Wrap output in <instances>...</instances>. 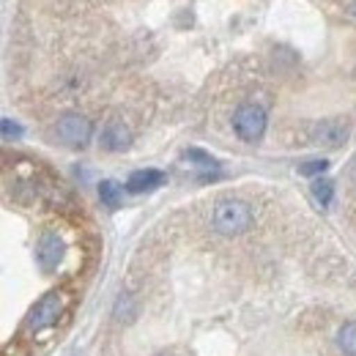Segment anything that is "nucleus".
<instances>
[{
    "label": "nucleus",
    "mask_w": 356,
    "mask_h": 356,
    "mask_svg": "<svg viewBox=\"0 0 356 356\" xmlns=\"http://www.w3.org/2000/svg\"><path fill=\"white\" fill-rule=\"evenodd\" d=\"M211 222H214V230L222 236H238L252 225V209L244 200L227 197V200H220L214 206Z\"/></svg>",
    "instance_id": "nucleus-1"
},
{
    "label": "nucleus",
    "mask_w": 356,
    "mask_h": 356,
    "mask_svg": "<svg viewBox=\"0 0 356 356\" xmlns=\"http://www.w3.org/2000/svg\"><path fill=\"white\" fill-rule=\"evenodd\" d=\"M233 129L241 140L258 143L266 132V110L261 104H252V102L241 104L236 110V115H233Z\"/></svg>",
    "instance_id": "nucleus-2"
},
{
    "label": "nucleus",
    "mask_w": 356,
    "mask_h": 356,
    "mask_svg": "<svg viewBox=\"0 0 356 356\" xmlns=\"http://www.w3.org/2000/svg\"><path fill=\"white\" fill-rule=\"evenodd\" d=\"M55 134H58V140L63 145L83 148V145H88L90 134H93V124H90L86 115H80V113H66V115L58 118Z\"/></svg>",
    "instance_id": "nucleus-3"
},
{
    "label": "nucleus",
    "mask_w": 356,
    "mask_h": 356,
    "mask_svg": "<svg viewBox=\"0 0 356 356\" xmlns=\"http://www.w3.org/2000/svg\"><path fill=\"white\" fill-rule=\"evenodd\" d=\"M60 312H63V296H60L58 291H52V293H47L44 299H39L36 307L28 312L25 326H28L31 332H44V329L58 323Z\"/></svg>",
    "instance_id": "nucleus-4"
},
{
    "label": "nucleus",
    "mask_w": 356,
    "mask_h": 356,
    "mask_svg": "<svg viewBox=\"0 0 356 356\" xmlns=\"http://www.w3.org/2000/svg\"><path fill=\"white\" fill-rule=\"evenodd\" d=\"M348 124L340 121V118H326V121H318L312 127V143L315 145H326V148H340L346 140H348Z\"/></svg>",
    "instance_id": "nucleus-5"
},
{
    "label": "nucleus",
    "mask_w": 356,
    "mask_h": 356,
    "mask_svg": "<svg viewBox=\"0 0 356 356\" xmlns=\"http://www.w3.org/2000/svg\"><path fill=\"white\" fill-rule=\"evenodd\" d=\"M36 261H39L42 271H47V274H52L55 268L60 266V261H63V238L58 233H44L39 238Z\"/></svg>",
    "instance_id": "nucleus-6"
},
{
    "label": "nucleus",
    "mask_w": 356,
    "mask_h": 356,
    "mask_svg": "<svg viewBox=\"0 0 356 356\" xmlns=\"http://www.w3.org/2000/svg\"><path fill=\"white\" fill-rule=\"evenodd\" d=\"M132 145V129L124 124V121H110L104 129H102V148L104 151H127Z\"/></svg>",
    "instance_id": "nucleus-7"
},
{
    "label": "nucleus",
    "mask_w": 356,
    "mask_h": 356,
    "mask_svg": "<svg viewBox=\"0 0 356 356\" xmlns=\"http://www.w3.org/2000/svg\"><path fill=\"white\" fill-rule=\"evenodd\" d=\"M159 184H165V173H159V170H134L129 181H127V189L134 192V195H140V192L156 189Z\"/></svg>",
    "instance_id": "nucleus-8"
},
{
    "label": "nucleus",
    "mask_w": 356,
    "mask_h": 356,
    "mask_svg": "<svg viewBox=\"0 0 356 356\" xmlns=\"http://www.w3.org/2000/svg\"><path fill=\"white\" fill-rule=\"evenodd\" d=\"M121 195H124V186L118 181H102L99 184V200L107 209H118L121 206Z\"/></svg>",
    "instance_id": "nucleus-9"
},
{
    "label": "nucleus",
    "mask_w": 356,
    "mask_h": 356,
    "mask_svg": "<svg viewBox=\"0 0 356 356\" xmlns=\"http://www.w3.org/2000/svg\"><path fill=\"white\" fill-rule=\"evenodd\" d=\"M337 346H340L343 354L356 356V321H348V323L340 329V334H337Z\"/></svg>",
    "instance_id": "nucleus-10"
},
{
    "label": "nucleus",
    "mask_w": 356,
    "mask_h": 356,
    "mask_svg": "<svg viewBox=\"0 0 356 356\" xmlns=\"http://www.w3.org/2000/svg\"><path fill=\"white\" fill-rule=\"evenodd\" d=\"M312 195H315V200H318L321 206H329V203H332V195H334V184H332L329 178H318V181L312 184Z\"/></svg>",
    "instance_id": "nucleus-11"
},
{
    "label": "nucleus",
    "mask_w": 356,
    "mask_h": 356,
    "mask_svg": "<svg viewBox=\"0 0 356 356\" xmlns=\"http://www.w3.org/2000/svg\"><path fill=\"white\" fill-rule=\"evenodd\" d=\"M326 168H329L326 159H310V162H305V165L299 168V173H302V176H321V173H326Z\"/></svg>",
    "instance_id": "nucleus-12"
},
{
    "label": "nucleus",
    "mask_w": 356,
    "mask_h": 356,
    "mask_svg": "<svg viewBox=\"0 0 356 356\" xmlns=\"http://www.w3.org/2000/svg\"><path fill=\"white\" fill-rule=\"evenodd\" d=\"M184 156H186V159H192V162H195V165H200V168H217V162H214L209 154L197 151V148H189Z\"/></svg>",
    "instance_id": "nucleus-13"
},
{
    "label": "nucleus",
    "mask_w": 356,
    "mask_h": 356,
    "mask_svg": "<svg viewBox=\"0 0 356 356\" xmlns=\"http://www.w3.org/2000/svg\"><path fill=\"white\" fill-rule=\"evenodd\" d=\"M11 137H22V127H17L11 118H3V140H11Z\"/></svg>",
    "instance_id": "nucleus-14"
},
{
    "label": "nucleus",
    "mask_w": 356,
    "mask_h": 356,
    "mask_svg": "<svg viewBox=\"0 0 356 356\" xmlns=\"http://www.w3.org/2000/svg\"><path fill=\"white\" fill-rule=\"evenodd\" d=\"M348 178H351V184H354L356 189V156L351 159V165H348Z\"/></svg>",
    "instance_id": "nucleus-15"
},
{
    "label": "nucleus",
    "mask_w": 356,
    "mask_h": 356,
    "mask_svg": "<svg viewBox=\"0 0 356 356\" xmlns=\"http://www.w3.org/2000/svg\"><path fill=\"white\" fill-rule=\"evenodd\" d=\"M348 11H351V17H354V19H356V0H354V3H351V8H348Z\"/></svg>",
    "instance_id": "nucleus-16"
}]
</instances>
